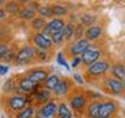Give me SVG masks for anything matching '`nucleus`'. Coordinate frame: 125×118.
<instances>
[{
	"mask_svg": "<svg viewBox=\"0 0 125 118\" xmlns=\"http://www.w3.org/2000/svg\"><path fill=\"white\" fill-rule=\"evenodd\" d=\"M57 117L59 118H72V112L69 110V108L65 104H61L57 106Z\"/></svg>",
	"mask_w": 125,
	"mask_h": 118,
	"instance_id": "a211bd4d",
	"label": "nucleus"
},
{
	"mask_svg": "<svg viewBox=\"0 0 125 118\" xmlns=\"http://www.w3.org/2000/svg\"><path fill=\"white\" fill-rule=\"evenodd\" d=\"M69 104H70V108H72L73 110H81V109H83V106L86 104V100H85L83 96L77 94V96L70 97Z\"/></svg>",
	"mask_w": 125,
	"mask_h": 118,
	"instance_id": "ddd939ff",
	"label": "nucleus"
},
{
	"mask_svg": "<svg viewBox=\"0 0 125 118\" xmlns=\"http://www.w3.org/2000/svg\"><path fill=\"white\" fill-rule=\"evenodd\" d=\"M94 20H95V16L93 15H82L81 16V22L83 24V25H90L91 26V24L94 22Z\"/></svg>",
	"mask_w": 125,
	"mask_h": 118,
	"instance_id": "c85d7f7f",
	"label": "nucleus"
},
{
	"mask_svg": "<svg viewBox=\"0 0 125 118\" xmlns=\"http://www.w3.org/2000/svg\"><path fill=\"white\" fill-rule=\"evenodd\" d=\"M37 12L42 16V18L43 17H52V7H50V5H42V7H39V9Z\"/></svg>",
	"mask_w": 125,
	"mask_h": 118,
	"instance_id": "393cba45",
	"label": "nucleus"
},
{
	"mask_svg": "<svg viewBox=\"0 0 125 118\" xmlns=\"http://www.w3.org/2000/svg\"><path fill=\"white\" fill-rule=\"evenodd\" d=\"M108 70V63L107 62H96L94 64L89 66L87 74L89 75H100Z\"/></svg>",
	"mask_w": 125,
	"mask_h": 118,
	"instance_id": "1a4fd4ad",
	"label": "nucleus"
},
{
	"mask_svg": "<svg viewBox=\"0 0 125 118\" xmlns=\"http://www.w3.org/2000/svg\"><path fill=\"white\" fill-rule=\"evenodd\" d=\"M34 113H35V110H34L33 106H27V108L22 109L21 112H18L16 118H33Z\"/></svg>",
	"mask_w": 125,
	"mask_h": 118,
	"instance_id": "5701e85b",
	"label": "nucleus"
},
{
	"mask_svg": "<svg viewBox=\"0 0 125 118\" xmlns=\"http://www.w3.org/2000/svg\"><path fill=\"white\" fill-rule=\"evenodd\" d=\"M38 83H35V81H33L31 79H29V77H23V79H21L20 80V83H18V90L20 92H22V93H31V92H34L35 89L38 88Z\"/></svg>",
	"mask_w": 125,
	"mask_h": 118,
	"instance_id": "423d86ee",
	"label": "nucleus"
},
{
	"mask_svg": "<svg viewBox=\"0 0 125 118\" xmlns=\"http://www.w3.org/2000/svg\"><path fill=\"white\" fill-rule=\"evenodd\" d=\"M8 71H9V67H8V66H5V64H0V76L5 75Z\"/></svg>",
	"mask_w": 125,
	"mask_h": 118,
	"instance_id": "473e14b6",
	"label": "nucleus"
},
{
	"mask_svg": "<svg viewBox=\"0 0 125 118\" xmlns=\"http://www.w3.org/2000/svg\"><path fill=\"white\" fill-rule=\"evenodd\" d=\"M66 12H68L66 7L61 5V4H56L52 7V16H57V18H60V16L66 15Z\"/></svg>",
	"mask_w": 125,
	"mask_h": 118,
	"instance_id": "b1692460",
	"label": "nucleus"
},
{
	"mask_svg": "<svg viewBox=\"0 0 125 118\" xmlns=\"http://www.w3.org/2000/svg\"><path fill=\"white\" fill-rule=\"evenodd\" d=\"M35 100L41 102H48L50 100V90L47 89H39L35 92Z\"/></svg>",
	"mask_w": 125,
	"mask_h": 118,
	"instance_id": "aec40b11",
	"label": "nucleus"
},
{
	"mask_svg": "<svg viewBox=\"0 0 125 118\" xmlns=\"http://www.w3.org/2000/svg\"><path fill=\"white\" fill-rule=\"evenodd\" d=\"M89 47H90V41H87L86 38H81L69 46V51L72 55H82Z\"/></svg>",
	"mask_w": 125,
	"mask_h": 118,
	"instance_id": "20e7f679",
	"label": "nucleus"
},
{
	"mask_svg": "<svg viewBox=\"0 0 125 118\" xmlns=\"http://www.w3.org/2000/svg\"><path fill=\"white\" fill-rule=\"evenodd\" d=\"M59 81H60V79H59L57 75H51L44 80V87L47 88V90H53L59 84Z\"/></svg>",
	"mask_w": 125,
	"mask_h": 118,
	"instance_id": "dca6fc26",
	"label": "nucleus"
},
{
	"mask_svg": "<svg viewBox=\"0 0 125 118\" xmlns=\"http://www.w3.org/2000/svg\"><path fill=\"white\" fill-rule=\"evenodd\" d=\"M35 118H47V117L42 113V110H38V112H37V116H35Z\"/></svg>",
	"mask_w": 125,
	"mask_h": 118,
	"instance_id": "f704fd0d",
	"label": "nucleus"
},
{
	"mask_svg": "<svg viewBox=\"0 0 125 118\" xmlns=\"http://www.w3.org/2000/svg\"><path fill=\"white\" fill-rule=\"evenodd\" d=\"M74 80H76L77 83H80V84H82V83H83V80H82V79H81V76H80V75H74Z\"/></svg>",
	"mask_w": 125,
	"mask_h": 118,
	"instance_id": "c9c22d12",
	"label": "nucleus"
},
{
	"mask_svg": "<svg viewBox=\"0 0 125 118\" xmlns=\"http://www.w3.org/2000/svg\"><path fill=\"white\" fill-rule=\"evenodd\" d=\"M17 12H20V5H18V3L10 1V3H8L7 5H5V13L14 15V13H17Z\"/></svg>",
	"mask_w": 125,
	"mask_h": 118,
	"instance_id": "a878e982",
	"label": "nucleus"
},
{
	"mask_svg": "<svg viewBox=\"0 0 125 118\" xmlns=\"http://www.w3.org/2000/svg\"><path fill=\"white\" fill-rule=\"evenodd\" d=\"M107 87L108 89L111 90L112 93L115 94H119L124 90L123 88V83H121L120 80H117V79H113V77H108L107 79Z\"/></svg>",
	"mask_w": 125,
	"mask_h": 118,
	"instance_id": "9b49d317",
	"label": "nucleus"
},
{
	"mask_svg": "<svg viewBox=\"0 0 125 118\" xmlns=\"http://www.w3.org/2000/svg\"><path fill=\"white\" fill-rule=\"evenodd\" d=\"M116 104L115 102H102L99 108V118H108L111 114L115 113Z\"/></svg>",
	"mask_w": 125,
	"mask_h": 118,
	"instance_id": "6e6552de",
	"label": "nucleus"
},
{
	"mask_svg": "<svg viewBox=\"0 0 125 118\" xmlns=\"http://www.w3.org/2000/svg\"><path fill=\"white\" fill-rule=\"evenodd\" d=\"M39 58H41V59H46V54L42 53V51H39Z\"/></svg>",
	"mask_w": 125,
	"mask_h": 118,
	"instance_id": "4c0bfd02",
	"label": "nucleus"
},
{
	"mask_svg": "<svg viewBox=\"0 0 125 118\" xmlns=\"http://www.w3.org/2000/svg\"><path fill=\"white\" fill-rule=\"evenodd\" d=\"M50 37H51V41H52V43H55V45H60V43L64 41V34H62V30H61V31H57V33L51 34Z\"/></svg>",
	"mask_w": 125,
	"mask_h": 118,
	"instance_id": "cd10ccee",
	"label": "nucleus"
},
{
	"mask_svg": "<svg viewBox=\"0 0 125 118\" xmlns=\"http://www.w3.org/2000/svg\"><path fill=\"white\" fill-rule=\"evenodd\" d=\"M57 62H59V64H61V66H64L66 70H69V66L66 64V62H65V59L62 58V55H61V53L57 55Z\"/></svg>",
	"mask_w": 125,
	"mask_h": 118,
	"instance_id": "2f4dec72",
	"label": "nucleus"
},
{
	"mask_svg": "<svg viewBox=\"0 0 125 118\" xmlns=\"http://www.w3.org/2000/svg\"><path fill=\"white\" fill-rule=\"evenodd\" d=\"M121 83H123V88H124V89H125V77H124V79H123V81H121Z\"/></svg>",
	"mask_w": 125,
	"mask_h": 118,
	"instance_id": "58836bf2",
	"label": "nucleus"
},
{
	"mask_svg": "<svg viewBox=\"0 0 125 118\" xmlns=\"http://www.w3.org/2000/svg\"><path fill=\"white\" fill-rule=\"evenodd\" d=\"M26 104H27V100L22 94H14V96H10L8 98V106L13 112H21L22 109L26 108Z\"/></svg>",
	"mask_w": 125,
	"mask_h": 118,
	"instance_id": "f257e3e1",
	"label": "nucleus"
},
{
	"mask_svg": "<svg viewBox=\"0 0 125 118\" xmlns=\"http://www.w3.org/2000/svg\"><path fill=\"white\" fill-rule=\"evenodd\" d=\"M27 77L39 84V83L44 81L48 77V74H47V71H44V70H33V71H30V72H29Z\"/></svg>",
	"mask_w": 125,
	"mask_h": 118,
	"instance_id": "9d476101",
	"label": "nucleus"
},
{
	"mask_svg": "<svg viewBox=\"0 0 125 118\" xmlns=\"http://www.w3.org/2000/svg\"><path fill=\"white\" fill-rule=\"evenodd\" d=\"M34 43L35 46L38 47L39 50H48L51 46H52V41L48 35L43 34V33H37L34 35Z\"/></svg>",
	"mask_w": 125,
	"mask_h": 118,
	"instance_id": "39448f33",
	"label": "nucleus"
},
{
	"mask_svg": "<svg viewBox=\"0 0 125 118\" xmlns=\"http://www.w3.org/2000/svg\"><path fill=\"white\" fill-rule=\"evenodd\" d=\"M99 108H100L99 102L91 104L89 106V109H87V116L90 118H99Z\"/></svg>",
	"mask_w": 125,
	"mask_h": 118,
	"instance_id": "4be33fe9",
	"label": "nucleus"
},
{
	"mask_svg": "<svg viewBox=\"0 0 125 118\" xmlns=\"http://www.w3.org/2000/svg\"><path fill=\"white\" fill-rule=\"evenodd\" d=\"M64 26H65V22H64V20L62 18H53V20H51V21L46 25L44 28V31L46 33H48L50 35L51 34H53V33H57V31H61L62 29H64Z\"/></svg>",
	"mask_w": 125,
	"mask_h": 118,
	"instance_id": "0eeeda50",
	"label": "nucleus"
},
{
	"mask_svg": "<svg viewBox=\"0 0 125 118\" xmlns=\"http://www.w3.org/2000/svg\"><path fill=\"white\" fill-rule=\"evenodd\" d=\"M41 110H42V113L44 114L47 118H50V117H52L53 114L56 113L57 106H56V104H55L53 101H48V102H46V104L42 106Z\"/></svg>",
	"mask_w": 125,
	"mask_h": 118,
	"instance_id": "4468645a",
	"label": "nucleus"
},
{
	"mask_svg": "<svg viewBox=\"0 0 125 118\" xmlns=\"http://www.w3.org/2000/svg\"><path fill=\"white\" fill-rule=\"evenodd\" d=\"M7 53H8V46L5 43H0V59H4Z\"/></svg>",
	"mask_w": 125,
	"mask_h": 118,
	"instance_id": "c756f323",
	"label": "nucleus"
},
{
	"mask_svg": "<svg viewBox=\"0 0 125 118\" xmlns=\"http://www.w3.org/2000/svg\"><path fill=\"white\" fill-rule=\"evenodd\" d=\"M74 30H76V26L73 24H65L64 29H62V34H64L65 39H72L74 38Z\"/></svg>",
	"mask_w": 125,
	"mask_h": 118,
	"instance_id": "412c9836",
	"label": "nucleus"
},
{
	"mask_svg": "<svg viewBox=\"0 0 125 118\" xmlns=\"http://www.w3.org/2000/svg\"><path fill=\"white\" fill-rule=\"evenodd\" d=\"M99 58H100V51L98 50L96 47L90 46L89 49L81 55V62L85 63V64H87V66H91L94 63H96Z\"/></svg>",
	"mask_w": 125,
	"mask_h": 118,
	"instance_id": "7ed1b4c3",
	"label": "nucleus"
},
{
	"mask_svg": "<svg viewBox=\"0 0 125 118\" xmlns=\"http://www.w3.org/2000/svg\"><path fill=\"white\" fill-rule=\"evenodd\" d=\"M18 15H20V17L23 18V20H34L35 18V11L30 9V8H27V7L20 9Z\"/></svg>",
	"mask_w": 125,
	"mask_h": 118,
	"instance_id": "6ab92c4d",
	"label": "nucleus"
},
{
	"mask_svg": "<svg viewBox=\"0 0 125 118\" xmlns=\"http://www.w3.org/2000/svg\"><path fill=\"white\" fill-rule=\"evenodd\" d=\"M68 89H69V84H68V81L64 79V80L59 81L56 88L53 89V93L56 94V96H64V94H66V92H68Z\"/></svg>",
	"mask_w": 125,
	"mask_h": 118,
	"instance_id": "2eb2a0df",
	"label": "nucleus"
},
{
	"mask_svg": "<svg viewBox=\"0 0 125 118\" xmlns=\"http://www.w3.org/2000/svg\"><path fill=\"white\" fill-rule=\"evenodd\" d=\"M35 54H37V51H35L34 47L31 46H25L22 47L21 50L17 53V55H16V62L18 63V64H23V63H27L29 60H31Z\"/></svg>",
	"mask_w": 125,
	"mask_h": 118,
	"instance_id": "f03ea898",
	"label": "nucleus"
},
{
	"mask_svg": "<svg viewBox=\"0 0 125 118\" xmlns=\"http://www.w3.org/2000/svg\"><path fill=\"white\" fill-rule=\"evenodd\" d=\"M82 30H83V26H81V25L76 26V30H74V38L81 39L82 38Z\"/></svg>",
	"mask_w": 125,
	"mask_h": 118,
	"instance_id": "7c9ffc66",
	"label": "nucleus"
},
{
	"mask_svg": "<svg viewBox=\"0 0 125 118\" xmlns=\"http://www.w3.org/2000/svg\"><path fill=\"white\" fill-rule=\"evenodd\" d=\"M112 74H113V76H115V79H117V80H123V79L125 77V66L123 64H116V66H113L112 68Z\"/></svg>",
	"mask_w": 125,
	"mask_h": 118,
	"instance_id": "f3484780",
	"label": "nucleus"
},
{
	"mask_svg": "<svg viewBox=\"0 0 125 118\" xmlns=\"http://www.w3.org/2000/svg\"><path fill=\"white\" fill-rule=\"evenodd\" d=\"M5 9H3V8H0V20H3V18H5Z\"/></svg>",
	"mask_w": 125,
	"mask_h": 118,
	"instance_id": "e433bc0d",
	"label": "nucleus"
},
{
	"mask_svg": "<svg viewBox=\"0 0 125 118\" xmlns=\"http://www.w3.org/2000/svg\"><path fill=\"white\" fill-rule=\"evenodd\" d=\"M31 26H33L35 30H41V29H44L46 28V22L42 17H35L33 20V22H31Z\"/></svg>",
	"mask_w": 125,
	"mask_h": 118,
	"instance_id": "bb28decb",
	"label": "nucleus"
},
{
	"mask_svg": "<svg viewBox=\"0 0 125 118\" xmlns=\"http://www.w3.org/2000/svg\"><path fill=\"white\" fill-rule=\"evenodd\" d=\"M81 62V59L80 58H73V60H72V67H76L78 66V63Z\"/></svg>",
	"mask_w": 125,
	"mask_h": 118,
	"instance_id": "72a5a7b5",
	"label": "nucleus"
},
{
	"mask_svg": "<svg viewBox=\"0 0 125 118\" xmlns=\"http://www.w3.org/2000/svg\"><path fill=\"white\" fill-rule=\"evenodd\" d=\"M102 34V28L99 25H91L89 26V29L85 31L86 39L87 41H91V39H98Z\"/></svg>",
	"mask_w": 125,
	"mask_h": 118,
	"instance_id": "f8f14e48",
	"label": "nucleus"
}]
</instances>
